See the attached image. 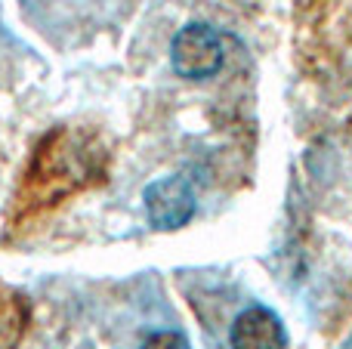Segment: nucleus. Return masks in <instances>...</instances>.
Returning a JSON list of instances; mask_svg holds the SVG:
<instances>
[{
	"label": "nucleus",
	"instance_id": "obj_5",
	"mask_svg": "<svg viewBox=\"0 0 352 349\" xmlns=\"http://www.w3.org/2000/svg\"><path fill=\"white\" fill-rule=\"evenodd\" d=\"M140 349H192L182 331H152Z\"/></svg>",
	"mask_w": 352,
	"mask_h": 349
},
{
	"label": "nucleus",
	"instance_id": "obj_4",
	"mask_svg": "<svg viewBox=\"0 0 352 349\" xmlns=\"http://www.w3.org/2000/svg\"><path fill=\"white\" fill-rule=\"evenodd\" d=\"M28 300L0 282V349H19L28 328Z\"/></svg>",
	"mask_w": 352,
	"mask_h": 349
},
{
	"label": "nucleus",
	"instance_id": "obj_3",
	"mask_svg": "<svg viewBox=\"0 0 352 349\" xmlns=\"http://www.w3.org/2000/svg\"><path fill=\"white\" fill-rule=\"evenodd\" d=\"M232 349H287V331L269 306H248L235 315L229 331Z\"/></svg>",
	"mask_w": 352,
	"mask_h": 349
},
{
	"label": "nucleus",
	"instance_id": "obj_2",
	"mask_svg": "<svg viewBox=\"0 0 352 349\" xmlns=\"http://www.w3.org/2000/svg\"><path fill=\"white\" fill-rule=\"evenodd\" d=\"M142 204H146L148 223L161 232H173L182 229L195 216L198 198H195V185L186 177L173 173V177H161L146 185L142 192Z\"/></svg>",
	"mask_w": 352,
	"mask_h": 349
},
{
	"label": "nucleus",
	"instance_id": "obj_6",
	"mask_svg": "<svg viewBox=\"0 0 352 349\" xmlns=\"http://www.w3.org/2000/svg\"><path fill=\"white\" fill-rule=\"evenodd\" d=\"M80 349H93V346H80Z\"/></svg>",
	"mask_w": 352,
	"mask_h": 349
},
{
	"label": "nucleus",
	"instance_id": "obj_1",
	"mask_svg": "<svg viewBox=\"0 0 352 349\" xmlns=\"http://www.w3.org/2000/svg\"><path fill=\"white\" fill-rule=\"evenodd\" d=\"M173 71L186 80H207L219 74L226 62V47L217 28L204 22H192L173 34L170 43Z\"/></svg>",
	"mask_w": 352,
	"mask_h": 349
}]
</instances>
